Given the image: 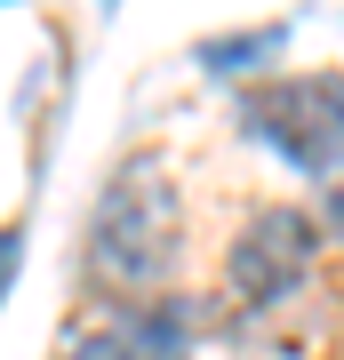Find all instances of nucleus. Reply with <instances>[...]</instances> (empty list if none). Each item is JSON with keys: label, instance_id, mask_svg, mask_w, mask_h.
Instances as JSON below:
<instances>
[{"label": "nucleus", "instance_id": "obj_1", "mask_svg": "<svg viewBox=\"0 0 344 360\" xmlns=\"http://www.w3.org/2000/svg\"><path fill=\"white\" fill-rule=\"evenodd\" d=\"M184 264V184L168 153L136 144L89 208V281L104 296H160Z\"/></svg>", "mask_w": 344, "mask_h": 360}, {"label": "nucleus", "instance_id": "obj_2", "mask_svg": "<svg viewBox=\"0 0 344 360\" xmlns=\"http://www.w3.org/2000/svg\"><path fill=\"white\" fill-rule=\"evenodd\" d=\"M241 129L265 144L272 160H288L296 176L329 184L344 168V65L248 80V89H241Z\"/></svg>", "mask_w": 344, "mask_h": 360}, {"label": "nucleus", "instance_id": "obj_3", "mask_svg": "<svg viewBox=\"0 0 344 360\" xmlns=\"http://www.w3.org/2000/svg\"><path fill=\"white\" fill-rule=\"evenodd\" d=\"M320 217H305V208H281V200H265V208H248L241 232H232V248H224V304L232 312H281L296 304V296L312 288V272H320Z\"/></svg>", "mask_w": 344, "mask_h": 360}, {"label": "nucleus", "instance_id": "obj_4", "mask_svg": "<svg viewBox=\"0 0 344 360\" xmlns=\"http://www.w3.org/2000/svg\"><path fill=\"white\" fill-rule=\"evenodd\" d=\"M281 49H288V25L272 16V25H241L232 40H200L192 65L200 72H248V65H265V56H281Z\"/></svg>", "mask_w": 344, "mask_h": 360}, {"label": "nucleus", "instance_id": "obj_5", "mask_svg": "<svg viewBox=\"0 0 344 360\" xmlns=\"http://www.w3.org/2000/svg\"><path fill=\"white\" fill-rule=\"evenodd\" d=\"M64 360H177V352L160 336H144V328H104V336H80Z\"/></svg>", "mask_w": 344, "mask_h": 360}, {"label": "nucleus", "instance_id": "obj_6", "mask_svg": "<svg viewBox=\"0 0 344 360\" xmlns=\"http://www.w3.org/2000/svg\"><path fill=\"white\" fill-rule=\"evenodd\" d=\"M16 257H25V224L0 217V296H8V281H16Z\"/></svg>", "mask_w": 344, "mask_h": 360}, {"label": "nucleus", "instance_id": "obj_7", "mask_svg": "<svg viewBox=\"0 0 344 360\" xmlns=\"http://www.w3.org/2000/svg\"><path fill=\"white\" fill-rule=\"evenodd\" d=\"M320 232H336V240H344V168L329 176V193H320Z\"/></svg>", "mask_w": 344, "mask_h": 360}]
</instances>
